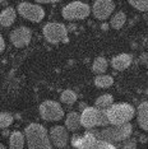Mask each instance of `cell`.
I'll use <instances>...</instances> for the list:
<instances>
[{
    "label": "cell",
    "mask_w": 148,
    "mask_h": 149,
    "mask_svg": "<svg viewBox=\"0 0 148 149\" xmlns=\"http://www.w3.org/2000/svg\"><path fill=\"white\" fill-rule=\"evenodd\" d=\"M129 4L134 6L137 10L148 12V0H129Z\"/></svg>",
    "instance_id": "cb8c5ba5"
},
{
    "label": "cell",
    "mask_w": 148,
    "mask_h": 149,
    "mask_svg": "<svg viewBox=\"0 0 148 149\" xmlns=\"http://www.w3.org/2000/svg\"><path fill=\"white\" fill-rule=\"evenodd\" d=\"M82 149H117L114 144L100 140L91 131H87L83 136V148Z\"/></svg>",
    "instance_id": "7c38bea8"
},
{
    "label": "cell",
    "mask_w": 148,
    "mask_h": 149,
    "mask_svg": "<svg viewBox=\"0 0 148 149\" xmlns=\"http://www.w3.org/2000/svg\"><path fill=\"white\" fill-rule=\"evenodd\" d=\"M5 51V40L3 36H0V52Z\"/></svg>",
    "instance_id": "484cf974"
},
{
    "label": "cell",
    "mask_w": 148,
    "mask_h": 149,
    "mask_svg": "<svg viewBox=\"0 0 148 149\" xmlns=\"http://www.w3.org/2000/svg\"><path fill=\"white\" fill-rule=\"evenodd\" d=\"M137 121L140 129L148 131V101L140 102L137 107Z\"/></svg>",
    "instance_id": "5bb4252c"
},
{
    "label": "cell",
    "mask_w": 148,
    "mask_h": 149,
    "mask_svg": "<svg viewBox=\"0 0 148 149\" xmlns=\"http://www.w3.org/2000/svg\"><path fill=\"white\" fill-rule=\"evenodd\" d=\"M91 131L97 139L107 143H119V141H125L126 139L130 138L133 133V126L132 124H124V125H110V126L102 127L101 130L92 129Z\"/></svg>",
    "instance_id": "7a4b0ae2"
},
{
    "label": "cell",
    "mask_w": 148,
    "mask_h": 149,
    "mask_svg": "<svg viewBox=\"0 0 148 149\" xmlns=\"http://www.w3.org/2000/svg\"><path fill=\"white\" fill-rule=\"evenodd\" d=\"M137 145H138L137 139L135 138H129L123 143L121 149H137Z\"/></svg>",
    "instance_id": "d4e9b609"
},
{
    "label": "cell",
    "mask_w": 148,
    "mask_h": 149,
    "mask_svg": "<svg viewBox=\"0 0 148 149\" xmlns=\"http://www.w3.org/2000/svg\"><path fill=\"white\" fill-rule=\"evenodd\" d=\"M109 27H110V24H107V23H102V24H101V29H102V31H107Z\"/></svg>",
    "instance_id": "f1b7e54d"
},
{
    "label": "cell",
    "mask_w": 148,
    "mask_h": 149,
    "mask_svg": "<svg viewBox=\"0 0 148 149\" xmlns=\"http://www.w3.org/2000/svg\"><path fill=\"white\" fill-rule=\"evenodd\" d=\"M110 125H124L137 115V110L130 103H115L106 111Z\"/></svg>",
    "instance_id": "3957f363"
},
{
    "label": "cell",
    "mask_w": 148,
    "mask_h": 149,
    "mask_svg": "<svg viewBox=\"0 0 148 149\" xmlns=\"http://www.w3.org/2000/svg\"><path fill=\"white\" fill-rule=\"evenodd\" d=\"M107 66H109V61H107L106 57L97 56L92 63V72L97 74V75H101V74H105Z\"/></svg>",
    "instance_id": "d6986e66"
},
{
    "label": "cell",
    "mask_w": 148,
    "mask_h": 149,
    "mask_svg": "<svg viewBox=\"0 0 148 149\" xmlns=\"http://www.w3.org/2000/svg\"><path fill=\"white\" fill-rule=\"evenodd\" d=\"M0 149H8V148H6L4 144H0Z\"/></svg>",
    "instance_id": "d6a6232c"
},
{
    "label": "cell",
    "mask_w": 148,
    "mask_h": 149,
    "mask_svg": "<svg viewBox=\"0 0 148 149\" xmlns=\"http://www.w3.org/2000/svg\"><path fill=\"white\" fill-rule=\"evenodd\" d=\"M115 9V3L112 0H96L92 5V13L95 18L100 21H105L112 14Z\"/></svg>",
    "instance_id": "30bf717a"
},
{
    "label": "cell",
    "mask_w": 148,
    "mask_h": 149,
    "mask_svg": "<svg viewBox=\"0 0 148 149\" xmlns=\"http://www.w3.org/2000/svg\"><path fill=\"white\" fill-rule=\"evenodd\" d=\"M17 17V9L13 6H5L0 13V24L3 27H9L12 26L15 21Z\"/></svg>",
    "instance_id": "9a60e30c"
},
{
    "label": "cell",
    "mask_w": 148,
    "mask_h": 149,
    "mask_svg": "<svg viewBox=\"0 0 148 149\" xmlns=\"http://www.w3.org/2000/svg\"><path fill=\"white\" fill-rule=\"evenodd\" d=\"M140 141L146 143V141H147V136H144V135H142V136H140Z\"/></svg>",
    "instance_id": "1f68e13d"
},
{
    "label": "cell",
    "mask_w": 148,
    "mask_h": 149,
    "mask_svg": "<svg viewBox=\"0 0 148 149\" xmlns=\"http://www.w3.org/2000/svg\"><path fill=\"white\" fill-rule=\"evenodd\" d=\"M147 60H148V54H146V52L140 54V56H139V61L146 64V63H147Z\"/></svg>",
    "instance_id": "4316f807"
},
{
    "label": "cell",
    "mask_w": 148,
    "mask_h": 149,
    "mask_svg": "<svg viewBox=\"0 0 148 149\" xmlns=\"http://www.w3.org/2000/svg\"><path fill=\"white\" fill-rule=\"evenodd\" d=\"M114 104H115L114 103V97L109 93L101 94L95 101V107L98 108V110H102V111H107L111 106H114Z\"/></svg>",
    "instance_id": "ac0fdd59"
},
{
    "label": "cell",
    "mask_w": 148,
    "mask_h": 149,
    "mask_svg": "<svg viewBox=\"0 0 148 149\" xmlns=\"http://www.w3.org/2000/svg\"><path fill=\"white\" fill-rule=\"evenodd\" d=\"M13 121H14V118L8 111H1V113H0V127L3 130L8 129L13 124Z\"/></svg>",
    "instance_id": "603a6c76"
},
{
    "label": "cell",
    "mask_w": 148,
    "mask_h": 149,
    "mask_svg": "<svg viewBox=\"0 0 148 149\" xmlns=\"http://www.w3.org/2000/svg\"><path fill=\"white\" fill-rule=\"evenodd\" d=\"M80 121H82V126L87 129V130H92V129L96 127H106L110 125L106 111L89 106L82 111Z\"/></svg>",
    "instance_id": "277c9868"
},
{
    "label": "cell",
    "mask_w": 148,
    "mask_h": 149,
    "mask_svg": "<svg viewBox=\"0 0 148 149\" xmlns=\"http://www.w3.org/2000/svg\"><path fill=\"white\" fill-rule=\"evenodd\" d=\"M31 38H32V31L26 26L17 27L9 35V40L13 43V46H15V47L27 46L31 42Z\"/></svg>",
    "instance_id": "9c48e42d"
},
{
    "label": "cell",
    "mask_w": 148,
    "mask_h": 149,
    "mask_svg": "<svg viewBox=\"0 0 148 149\" xmlns=\"http://www.w3.org/2000/svg\"><path fill=\"white\" fill-rule=\"evenodd\" d=\"M38 112L40 116L46 121H59L64 116V110L61 104L51 100L43 101L38 107Z\"/></svg>",
    "instance_id": "ba28073f"
},
{
    "label": "cell",
    "mask_w": 148,
    "mask_h": 149,
    "mask_svg": "<svg viewBox=\"0 0 148 149\" xmlns=\"http://www.w3.org/2000/svg\"><path fill=\"white\" fill-rule=\"evenodd\" d=\"M8 135H10V134H9V131L5 129V130L3 131V136H8Z\"/></svg>",
    "instance_id": "4dcf8cb0"
},
{
    "label": "cell",
    "mask_w": 148,
    "mask_h": 149,
    "mask_svg": "<svg viewBox=\"0 0 148 149\" xmlns=\"http://www.w3.org/2000/svg\"><path fill=\"white\" fill-rule=\"evenodd\" d=\"M87 107H88V106H87V103H86V102H82V103L79 104V108H80L82 111H83V110H86Z\"/></svg>",
    "instance_id": "f546056e"
},
{
    "label": "cell",
    "mask_w": 148,
    "mask_h": 149,
    "mask_svg": "<svg viewBox=\"0 0 148 149\" xmlns=\"http://www.w3.org/2000/svg\"><path fill=\"white\" fill-rule=\"evenodd\" d=\"M82 126V121H80V113L78 112H69L65 117V127L69 131H78Z\"/></svg>",
    "instance_id": "e0dca14e"
},
{
    "label": "cell",
    "mask_w": 148,
    "mask_h": 149,
    "mask_svg": "<svg viewBox=\"0 0 148 149\" xmlns=\"http://www.w3.org/2000/svg\"><path fill=\"white\" fill-rule=\"evenodd\" d=\"M68 27L60 22H47L42 28V35L50 43L69 42Z\"/></svg>",
    "instance_id": "5b68a950"
},
{
    "label": "cell",
    "mask_w": 148,
    "mask_h": 149,
    "mask_svg": "<svg viewBox=\"0 0 148 149\" xmlns=\"http://www.w3.org/2000/svg\"><path fill=\"white\" fill-rule=\"evenodd\" d=\"M24 136L28 149H52L50 133L41 124H28L24 129Z\"/></svg>",
    "instance_id": "6da1fadb"
},
{
    "label": "cell",
    "mask_w": 148,
    "mask_h": 149,
    "mask_svg": "<svg viewBox=\"0 0 148 149\" xmlns=\"http://www.w3.org/2000/svg\"><path fill=\"white\" fill-rule=\"evenodd\" d=\"M17 12L21 14L23 18L28 19L31 22L38 23L45 18V9L37 3L22 1L17 5Z\"/></svg>",
    "instance_id": "52a82bcc"
},
{
    "label": "cell",
    "mask_w": 148,
    "mask_h": 149,
    "mask_svg": "<svg viewBox=\"0 0 148 149\" xmlns=\"http://www.w3.org/2000/svg\"><path fill=\"white\" fill-rule=\"evenodd\" d=\"M66 27H68V31H75V29H77V26L75 24H73V23H70V24L69 26H66Z\"/></svg>",
    "instance_id": "83f0119b"
},
{
    "label": "cell",
    "mask_w": 148,
    "mask_h": 149,
    "mask_svg": "<svg viewBox=\"0 0 148 149\" xmlns=\"http://www.w3.org/2000/svg\"><path fill=\"white\" fill-rule=\"evenodd\" d=\"M132 61H133L132 55H130V54L123 52V54H117V55L114 56L112 59H111L110 64H111V66H112L115 70L121 72V70L129 68L130 64H132Z\"/></svg>",
    "instance_id": "4fadbf2b"
},
{
    "label": "cell",
    "mask_w": 148,
    "mask_h": 149,
    "mask_svg": "<svg viewBox=\"0 0 148 149\" xmlns=\"http://www.w3.org/2000/svg\"><path fill=\"white\" fill-rule=\"evenodd\" d=\"M125 23H126V14L121 10L116 12L110 19V27H112L114 29H120Z\"/></svg>",
    "instance_id": "ffe728a7"
},
{
    "label": "cell",
    "mask_w": 148,
    "mask_h": 149,
    "mask_svg": "<svg viewBox=\"0 0 148 149\" xmlns=\"http://www.w3.org/2000/svg\"><path fill=\"white\" fill-rule=\"evenodd\" d=\"M92 12V8L83 1H72L63 6L61 15L63 18L68 21H74V19H83L89 15Z\"/></svg>",
    "instance_id": "8992f818"
},
{
    "label": "cell",
    "mask_w": 148,
    "mask_h": 149,
    "mask_svg": "<svg viewBox=\"0 0 148 149\" xmlns=\"http://www.w3.org/2000/svg\"><path fill=\"white\" fill-rule=\"evenodd\" d=\"M26 144L24 133L15 130L9 135V149H23Z\"/></svg>",
    "instance_id": "2e32d148"
},
{
    "label": "cell",
    "mask_w": 148,
    "mask_h": 149,
    "mask_svg": "<svg viewBox=\"0 0 148 149\" xmlns=\"http://www.w3.org/2000/svg\"><path fill=\"white\" fill-rule=\"evenodd\" d=\"M77 98H78V96L73 89H64L60 93V101L65 104H69V106L77 102Z\"/></svg>",
    "instance_id": "7402d4cb"
},
{
    "label": "cell",
    "mask_w": 148,
    "mask_h": 149,
    "mask_svg": "<svg viewBox=\"0 0 148 149\" xmlns=\"http://www.w3.org/2000/svg\"><path fill=\"white\" fill-rule=\"evenodd\" d=\"M93 82H95V86L98 88H109L114 84V78L107 74H101L95 78Z\"/></svg>",
    "instance_id": "44dd1931"
},
{
    "label": "cell",
    "mask_w": 148,
    "mask_h": 149,
    "mask_svg": "<svg viewBox=\"0 0 148 149\" xmlns=\"http://www.w3.org/2000/svg\"><path fill=\"white\" fill-rule=\"evenodd\" d=\"M50 139L51 143L55 145L56 148H65L66 144L69 141V134H68V129L61 125H55L50 129Z\"/></svg>",
    "instance_id": "8fae6325"
}]
</instances>
